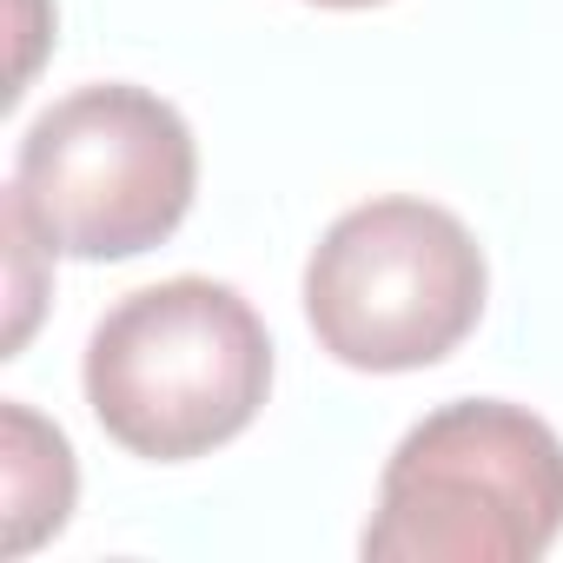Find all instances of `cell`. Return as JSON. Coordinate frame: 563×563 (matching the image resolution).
Instances as JSON below:
<instances>
[{
    "label": "cell",
    "instance_id": "obj_5",
    "mask_svg": "<svg viewBox=\"0 0 563 563\" xmlns=\"http://www.w3.org/2000/svg\"><path fill=\"white\" fill-rule=\"evenodd\" d=\"M74 510V451L60 431H47L27 405H8V550H34L47 530H60Z\"/></svg>",
    "mask_w": 563,
    "mask_h": 563
},
{
    "label": "cell",
    "instance_id": "obj_1",
    "mask_svg": "<svg viewBox=\"0 0 563 563\" xmlns=\"http://www.w3.org/2000/svg\"><path fill=\"white\" fill-rule=\"evenodd\" d=\"M272 391V339L219 278L126 292L87 339V405L100 431L153 464L232 444Z\"/></svg>",
    "mask_w": 563,
    "mask_h": 563
},
{
    "label": "cell",
    "instance_id": "obj_6",
    "mask_svg": "<svg viewBox=\"0 0 563 563\" xmlns=\"http://www.w3.org/2000/svg\"><path fill=\"white\" fill-rule=\"evenodd\" d=\"M312 8H345L352 14V8H385V0H312Z\"/></svg>",
    "mask_w": 563,
    "mask_h": 563
},
{
    "label": "cell",
    "instance_id": "obj_2",
    "mask_svg": "<svg viewBox=\"0 0 563 563\" xmlns=\"http://www.w3.org/2000/svg\"><path fill=\"white\" fill-rule=\"evenodd\" d=\"M563 530V438L504 398L438 405L378 477L365 556L378 563H530Z\"/></svg>",
    "mask_w": 563,
    "mask_h": 563
},
{
    "label": "cell",
    "instance_id": "obj_3",
    "mask_svg": "<svg viewBox=\"0 0 563 563\" xmlns=\"http://www.w3.org/2000/svg\"><path fill=\"white\" fill-rule=\"evenodd\" d=\"M199 146L173 100L107 80L54 100L21 153L8 212L54 258H140L166 245L192 206Z\"/></svg>",
    "mask_w": 563,
    "mask_h": 563
},
{
    "label": "cell",
    "instance_id": "obj_4",
    "mask_svg": "<svg viewBox=\"0 0 563 563\" xmlns=\"http://www.w3.org/2000/svg\"><path fill=\"white\" fill-rule=\"evenodd\" d=\"M484 245L431 199H372L332 219L306 265V319L352 372H424L484 319Z\"/></svg>",
    "mask_w": 563,
    "mask_h": 563
}]
</instances>
